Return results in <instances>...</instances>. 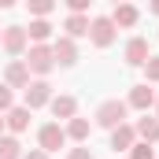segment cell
I'll list each match as a JSON object with an SVG mask.
<instances>
[{"instance_id":"10","label":"cell","mask_w":159,"mask_h":159,"mask_svg":"<svg viewBox=\"0 0 159 159\" xmlns=\"http://www.w3.org/2000/svg\"><path fill=\"white\" fill-rule=\"evenodd\" d=\"M7 85H30V67H26V59H15V63L7 67Z\"/></svg>"},{"instance_id":"20","label":"cell","mask_w":159,"mask_h":159,"mask_svg":"<svg viewBox=\"0 0 159 159\" xmlns=\"http://www.w3.org/2000/svg\"><path fill=\"white\" fill-rule=\"evenodd\" d=\"M26 4H30V11H34L37 19H44V15L56 7V0H26Z\"/></svg>"},{"instance_id":"24","label":"cell","mask_w":159,"mask_h":159,"mask_svg":"<svg viewBox=\"0 0 159 159\" xmlns=\"http://www.w3.org/2000/svg\"><path fill=\"white\" fill-rule=\"evenodd\" d=\"M89 4H93V0H67V7H70V11H85Z\"/></svg>"},{"instance_id":"7","label":"cell","mask_w":159,"mask_h":159,"mask_svg":"<svg viewBox=\"0 0 159 159\" xmlns=\"http://www.w3.org/2000/svg\"><path fill=\"white\" fill-rule=\"evenodd\" d=\"M52 100V93H48V85L44 81H34V85H26V107L34 111V107H41V104H48Z\"/></svg>"},{"instance_id":"2","label":"cell","mask_w":159,"mask_h":159,"mask_svg":"<svg viewBox=\"0 0 159 159\" xmlns=\"http://www.w3.org/2000/svg\"><path fill=\"white\" fill-rule=\"evenodd\" d=\"M122 119H126V104H122V100H107V104H100V111H96V122L107 126V129H115Z\"/></svg>"},{"instance_id":"5","label":"cell","mask_w":159,"mask_h":159,"mask_svg":"<svg viewBox=\"0 0 159 159\" xmlns=\"http://www.w3.org/2000/svg\"><path fill=\"white\" fill-rule=\"evenodd\" d=\"M133 137H137V129H133V126H126V122H119V126L111 129V148H115V152L133 148Z\"/></svg>"},{"instance_id":"1","label":"cell","mask_w":159,"mask_h":159,"mask_svg":"<svg viewBox=\"0 0 159 159\" xmlns=\"http://www.w3.org/2000/svg\"><path fill=\"white\" fill-rule=\"evenodd\" d=\"M26 67H30V70H37V74H48V70L56 67V56H52V48L34 44V48H30V56H26Z\"/></svg>"},{"instance_id":"14","label":"cell","mask_w":159,"mask_h":159,"mask_svg":"<svg viewBox=\"0 0 159 159\" xmlns=\"http://www.w3.org/2000/svg\"><path fill=\"white\" fill-rule=\"evenodd\" d=\"M74 107H78L74 96H56V100H52V115H56V119H74Z\"/></svg>"},{"instance_id":"13","label":"cell","mask_w":159,"mask_h":159,"mask_svg":"<svg viewBox=\"0 0 159 159\" xmlns=\"http://www.w3.org/2000/svg\"><path fill=\"white\" fill-rule=\"evenodd\" d=\"M7 126H11V129H15V133H22V129H26V126H30V107H11V111H7Z\"/></svg>"},{"instance_id":"26","label":"cell","mask_w":159,"mask_h":159,"mask_svg":"<svg viewBox=\"0 0 159 159\" xmlns=\"http://www.w3.org/2000/svg\"><path fill=\"white\" fill-rule=\"evenodd\" d=\"M26 159H48V152L41 148V152H30V156H26Z\"/></svg>"},{"instance_id":"30","label":"cell","mask_w":159,"mask_h":159,"mask_svg":"<svg viewBox=\"0 0 159 159\" xmlns=\"http://www.w3.org/2000/svg\"><path fill=\"white\" fill-rule=\"evenodd\" d=\"M115 4H122V0H115Z\"/></svg>"},{"instance_id":"16","label":"cell","mask_w":159,"mask_h":159,"mask_svg":"<svg viewBox=\"0 0 159 159\" xmlns=\"http://www.w3.org/2000/svg\"><path fill=\"white\" fill-rule=\"evenodd\" d=\"M137 133H141L148 144H152V141H159V119H148V115H144V119L137 122Z\"/></svg>"},{"instance_id":"8","label":"cell","mask_w":159,"mask_h":159,"mask_svg":"<svg viewBox=\"0 0 159 159\" xmlns=\"http://www.w3.org/2000/svg\"><path fill=\"white\" fill-rule=\"evenodd\" d=\"M144 59H148V41H144V37H133L129 44H126V63L141 67Z\"/></svg>"},{"instance_id":"17","label":"cell","mask_w":159,"mask_h":159,"mask_svg":"<svg viewBox=\"0 0 159 159\" xmlns=\"http://www.w3.org/2000/svg\"><path fill=\"white\" fill-rule=\"evenodd\" d=\"M26 37H34V41H48V37H52V26H48L44 19H37V22H30Z\"/></svg>"},{"instance_id":"9","label":"cell","mask_w":159,"mask_h":159,"mask_svg":"<svg viewBox=\"0 0 159 159\" xmlns=\"http://www.w3.org/2000/svg\"><path fill=\"white\" fill-rule=\"evenodd\" d=\"M111 22H115V26H133V22H137V7H133V4H126V0H122V4H115Z\"/></svg>"},{"instance_id":"22","label":"cell","mask_w":159,"mask_h":159,"mask_svg":"<svg viewBox=\"0 0 159 159\" xmlns=\"http://www.w3.org/2000/svg\"><path fill=\"white\" fill-rule=\"evenodd\" d=\"M129 156H133V159H152V144H148V141H144V144H133Z\"/></svg>"},{"instance_id":"11","label":"cell","mask_w":159,"mask_h":159,"mask_svg":"<svg viewBox=\"0 0 159 159\" xmlns=\"http://www.w3.org/2000/svg\"><path fill=\"white\" fill-rule=\"evenodd\" d=\"M129 104H133V107H141V111H148V107L156 104V93H152L148 85H137V89L129 93Z\"/></svg>"},{"instance_id":"31","label":"cell","mask_w":159,"mask_h":159,"mask_svg":"<svg viewBox=\"0 0 159 159\" xmlns=\"http://www.w3.org/2000/svg\"><path fill=\"white\" fill-rule=\"evenodd\" d=\"M0 34H4V30H0Z\"/></svg>"},{"instance_id":"6","label":"cell","mask_w":159,"mask_h":159,"mask_svg":"<svg viewBox=\"0 0 159 159\" xmlns=\"http://www.w3.org/2000/svg\"><path fill=\"white\" fill-rule=\"evenodd\" d=\"M4 48H7L11 56H19V52L26 48V30H22V26H7V30H4Z\"/></svg>"},{"instance_id":"12","label":"cell","mask_w":159,"mask_h":159,"mask_svg":"<svg viewBox=\"0 0 159 159\" xmlns=\"http://www.w3.org/2000/svg\"><path fill=\"white\" fill-rule=\"evenodd\" d=\"M52 56H56L59 63H74V56H78V52H74V41H70V37H59L56 44H52Z\"/></svg>"},{"instance_id":"4","label":"cell","mask_w":159,"mask_h":159,"mask_svg":"<svg viewBox=\"0 0 159 159\" xmlns=\"http://www.w3.org/2000/svg\"><path fill=\"white\" fill-rule=\"evenodd\" d=\"M89 37H93V44L107 48V44L115 41V22H111V19H96V22H89Z\"/></svg>"},{"instance_id":"18","label":"cell","mask_w":159,"mask_h":159,"mask_svg":"<svg viewBox=\"0 0 159 159\" xmlns=\"http://www.w3.org/2000/svg\"><path fill=\"white\" fill-rule=\"evenodd\" d=\"M0 159H19V141L15 137H0Z\"/></svg>"},{"instance_id":"19","label":"cell","mask_w":159,"mask_h":159,"mask_svg":"<svg viewBox=\"0 0 159 159\" xmlns=\"http://www.w3.org/2000/svg\"><path fill=\"white\" fill-rule=\"evenodd\" d=\"M67 133H70L74 141H85V137H89V122H85V119H70V126H67Z\"/></svg>"},{"instance_id":"3","label":"cell","mask_w":159,"mask_h":159,"mask_svg":"<svg viewBox=\"0 0 159 159\" xmlns=\"http://www.w3.org/2000/svg\"><path fill=\"white\" fill-rule=\"evenodd\" d=\"M63 144H67V129H59L56 122L41 126V148H44V152H59Z\"/></svg>"},{"instance_id":"21","label":"cell","mask_w":159,"mask_h":159,"mask_svg":"<svg viewBox=\"0 0 159 159\" xmlns=\"http://www.w3.org/2000/svg\"><path fill=\"white\" fill-rule=\"evenodd\" d=\"M144 70H148V81H159V56H148L144 59Z\"/></svg>"},{"instance_id":"28","label":"cell","mask_w":159,"mask_h":159,"mask_svg":"<svg viewBox=\"0 0 159 159\" xmlns=\"http://www.w3.org/2000/svg\"><path fill=\"white\" fill-rule=\"evenodd\" d=\"M152 11H156V15H159V0H152Z\"/></svg>"},{"instance_id":"29","label":"cell","mask_w":159,"mask_h":159,"mask_svg":"<svg viewBox=\"0 0 159 159\" xmlns=\"http://www.w3.org/2000/svg\"><path fill=\"white\" fill-rule=\"evenodd\" d=\"M0 129H4V119H0Z\"/></svg>"},{"instance_id":"27","label":"cell","mask_w":159,"mask_h":159,"mask_svg":"<svg viewBox=\"0 0 159 159\" xmlns=\"http://www.w3.org/2000/svg\"><path fill=\"white\" fill-rule=\"evenodd\" d=\"M11 4H15V0H0V7H11Z\"/></svg>"},{"instance_id":"25","label":"cell","mask_w":159,"mask_h":159,"mask_svg":"<svg viewBox=\"0 0 159 159\" xmlns=\"http://www.w3.org/2000/svg\"><path fill=\"white\" fill-rule=\"evenodd\" d=\"M70 159H93V152H89V148H74V152H70Z\"/></svg>"},{"instance_id":"15","label":"cell","mask_w":159,"mask_h":159,"mask_svg":"<svg viewBox=\"0 0 159 159\" xmlns=\"http://www.w3.org/2000/svg\"><path fill=\"white\" fill-rule=\"evenodd\" d=\"M89 34V19L81 15V11H74L70 19H67V37H85Z\"/></svg>"},{"instance_id":"23","label":"cell","mask_w":159,"mask_h":159,"mask_svg":"<svg viewBox=\"0 0 159 159\" xmlns=\"http://www.w3.org/2000/svg\"><path fill=\"white\" fill-rule=\"evenodd\" d=\"M0 111H11V89L0 85Z\"/></svg>"}]
</instances>
